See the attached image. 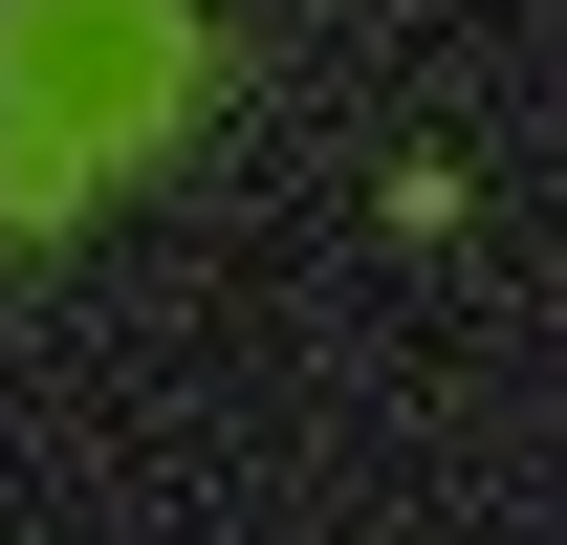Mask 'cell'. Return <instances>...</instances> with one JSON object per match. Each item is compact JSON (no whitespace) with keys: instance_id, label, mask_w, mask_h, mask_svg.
I'll use <instances>...</instances> for the list:
<instances>
[{"instance_id":"cell-1","label":"cell","mask_w":567,"mask_h":545,"mask_svg":"<svg viewBox=\"0 0 567 545\" xmlns=\"http://www.w3.org/2000/svg\"><path fill=\"white\" fill-rule=\"evenodd\" d=\"M132 110H175V22L153 0H0V197H66Z\"/></svg>"}]
</instances>
